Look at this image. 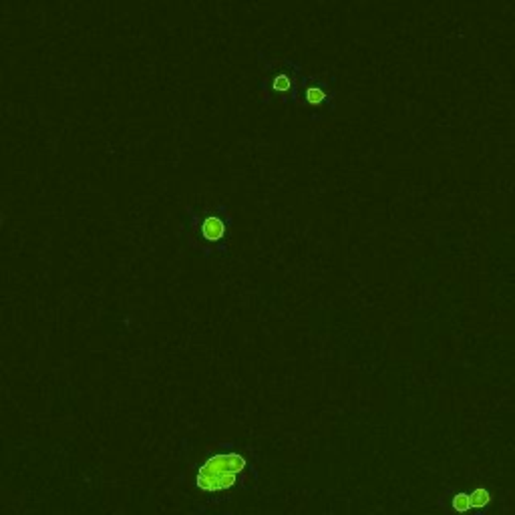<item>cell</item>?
Masks as SVG:
<instances>
[{
    "label": "cell",
    "instance_id": "obj_1",
    "mask_svg": "<svg viewBox=\"0 0 515 515\" xmlns=\"http://www.w3.org/2000/svg\"><path fill=\"white\" fill-rule=\"evenodd\" d=\"M245 469V459L238 453H219L210 457L197 471L195 485L202 491L215 493L232 489L238 483V475Z\"/></svg>",
    "mask_w": 515,
    "mask_h": 515
},
{
    "label": "cell",
    "instance_id": "obj_4",
    "mask_svg": "<svg viewBox=\"0 0 515 515\" xmlns=\"http://www.w3.org/2000/svg\"><path fill=\"white\" fill-rule=\"evenodd\" d=\"M451 510H453L455 514H459V515L469 514V512L473 510V505H471V495H469V493H465V491L455 493L453 499H451Z\"/></svg>",
    "mask_w": 515,
    "mask_h": 515
},
{
    "label": "cell",
    "instance_id": "obj_3",
    "mask_svg": "<svg viewBox=\"0 0 515 515\" xmlns=\"http://www.w3.org/2000/svg\"><path fill=\"white\" fill-rule=\"evenodd\" d=\"M202 232H204V238L210 240V242H215L224 236V221L219 217H208L202 226Z\"/></svg>",
    "mask_w": 515,
    "mask_h": 515
},
{
    "label": "cell",
    "instance_id": "obj_5",
    "mask_svg": "<svg viewBox=\"0 0 515 515\" xmlns=\"http://www.w3.org/2000/svg\"><path fill=\"white\" fill-rule=\"evenodd\" d=\"M306 101L312 103V105H318V103L324 101V93L320 91V89H308L306 91Z\"/></svg>",
    "mask_w": 515,
    "mask_h": 515
},
{
    "label": "cell",
    "instance_id": "obj_6",
    "mask_svg": "<svg viewBox=\"0 0 515 515\" xmlns=\"http://www.w3.org/2000/svg\"><path fill=\"white\" fill-rule=\"evenodd\" d=\"M274 89L276 91H288L290 89V79L286 75H280L274 79Z\"/></svg>",
    "mask_w": 515,
    "mask_h": 515
},
{
    "label": "cell",
    "instance_id": "obj_2",
    "mask_svg": "<svg viewBox=\"0 0 515 515\" xmlns=\"http://www.w3.org/2000/svg\"><path fill=\"white\" fill-rule=\"evenodd\" d=\"M471 505H473V510L475 512H483L485 507H489L491 505V501H493V495H491V491L487 489V487H475L471 493Z\"/></svg>",
    "mask_w": 515,
    "mask_h": 515
}]
</instances>
